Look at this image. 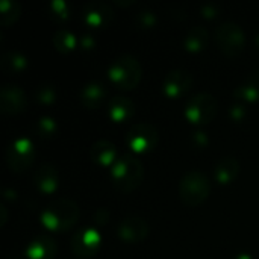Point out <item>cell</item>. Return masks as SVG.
Instances as JSON below:
<instances>
[{
  "label": "cell",
  "instance_id": "6da1fadb",
  "mask_svg": "<svg viewBox=\"0 0 259 259\" xmlns=\"http://www.w3.org/2000/svg\"><path fill=\"white\" fill-rule=\"evenodd\" d=\"M80 217V208L70 199H56L41 212V223L52 232L70 231Z\"/></svg>",
  "mask_w": 259,
  "mask_h": 259
},
{
  "label": "cell",
  "instance_id": "7a4b0ae2",
  "mask_svg": "<svg viewBox=\"0 0 259 259\" xmlns=\"http://www.w3.org/2000/svg\"><path fill=\"white\" fill-rule=\"evenodd\" d=\"M109 173L115 190L121 193H131L137 190L144 179V167L134 153L120 155Z\"/></svg>",
  "mask_w": 259,
  "mask_h": 259
},
{
  "label": "cell",
  "instance_id": "3957f363",
  "mask_svg": "<svg viewBox=\"0 0 259 259\" xmlns=\"http://www.w3.org/2000/svg\"><path fill=\"white\" fill-rule=\"evenodd\" d=\"M143 76V68L138 59L132 55H120L108 67V79L120 90H134Z\"/></svg>",
  "mask_w": 259,
  "mask_h": 259
},
{
  "label": "cell",
  "instance_id": "277c9868",
  "mask_svg": "<svg viewBox=\"0 0 259 259\" xmlns=\"http://www.w3.org/2000/svg\"><path fill=\"white\" fill-rule=\"evenodd\" d=\"M211 194L209 178L200 170L187 171L179 181V197L187 206L202 205Z\"/></svg>",
  "mask_w": 259,
  "mask_h": 259
},
{
  "label": "cell",
  "instance_id": "5b68a950",
  "mask_svg": "<svg viewBox=\"0 0 259 259\" xmlns=\"http://www.w3.org/2000/svg\"><path fill=\"white\" fill-rule=\"evenodd\" d=\"M217 114V99L206 91L196 93L188 99L184 115L193 124H208Z\"/></svg>",
  "mask_w": 259,
  "mask_h": 259
},
{
  "label": "cell",
  "instance_id": "8992f818",
  "mask_svg": "<svg viewBox=\"0 0 259 259\" xmlns=\"http://www.w3.org/2000/svg\"><path fill=\"white\" fill-rule=\"evenodd\" d=\"M215 41L219 49L229 58L238 56L246 47V33L235 21H223L215 29Z\"/></svg>",
  "mask_w": 259,
  "mask_h": 259
},
{
  "label": "cell",
  "instance_id": "52a82bcc",
  "mask_svg": "<svg viewBox=\"0 0 259 259\" xmlns=\"http://www.w3.org/2000/svg\"><path fill=\"white\" fill-rule=\"evenodd\" d=\"M36 156V149L32 140L20 137L11 141L6 147V164L11 171L23 173L30 168Z\"/></svg>",
  "mask_w": 259,
  "mask_h": 259
},
{
  "label": "cell",
  "instance_id": "ba28073f",
  "mask_svg": "<svg viewBox=\"0 0 259 259\" xmlns=\"http://www.w3.org/2000/svg\"><path fill=\"white\" fill-rule=\"evenodd\" d=\"M159 132L155 126L149 123H137L134 124L126 135V143L134 155L149 153L158 146Z\"/></svg>",
  "mask_w": 259,
  "mask_h": 259
},
{
  "label": "cell",
  "instance_id": "9c48e42d",
  "mask_svg": "<svg viewBox=\"0 0 259 259\" xmlns=\"http://www.w3.org/2000/svg\"><path fill=\"white\" fill-rule=\"evenodd\" d=\"M102 235L94 228H80L71 237V250L77 258L90 259L99 253Z\"/></svg>",
  "mask_w": 259,
  "mask_h": 259
},
{
  "label": "cell",
  "instance_id": "30bf717a",
  "mask_svg": "<svg viewBox=\"0 0 259 259\" xmlns=\"http://www.w3.org/2000/svg\"><path fill=\"white\" fill-rule=\"evenodd\" d=\"M27 108L26 91L17 83H5L0 90V111L5 115H17Z\"/></svg>",
  "mask_w": 259,
  "mask_h": 259
},
{
  "label": "cell",
  "instance_id": "8fae6325",
  "mask_svg": "<svg viewBox=\"0 0 259 259\" xmlns=\"http://www.w3.org/2000/svg\"><path fill=\"white\" fill-rule=\"evenodd\" d=\"M149 223L140 215H127L124 217L117 228V235L121 241L127 244H137L147 238L149 235Z\"/></svg>",
  "mask_w": 259,
  "mask_h": 259
},
{
  "label": "cell",
  "instance_id": "7c38bea8",
  "mask_svg": "<svg viewBox=\"0 0 259 259\" xmlns=\"http://www.w3.org/2000/svg\"><path fill=\"white\" fill-rule=\"evenodd\" d=\"M193 74L187 70L176 68L167 73L162 82V91L170 99H178L184 96L193 85Z\"/></svg>",
  "mask_w": 259,
  "mask_h": 259
},
{
  "label": "cell",
  "instance_id": "4fadbf2b",
  "mask_svg": "<svg viewBox=\"0 0 259 259\" xmlns=\"http://www.w3.org/2000/svg\"><path fill=\"white\" fill-rule=\"evenodd\" d=\"M82 17H83V21L91 27H105L111 23L114 17V11L106 2L91 0L85 3Z\"/></svg>",
  "mask_w": 259,
  "mask_h": 259
},
{
  "label": "cell",
  "instance_id": "5bb4252c",
  "mask_svg": "<svg viewBox=\"0 0 259 259\" xmlns=\"http://www.w3.org/2000/svg\"><path fill=\"white\" fill-rule=\"evenodd\" d=\"M33 184L41 194H53L59 187V173L56 167L49 162L41 164L33 175Z\"/></svg>",
  "mask_w": 259,
  "mask_h": 259
},
{
  "label": "cell",
  "instance_id": "9a60e30c",
  "mask_svg": "<svg viewBox=\"0 0 259 259\" xmlns=\"http://www.w3.org/2000/svg\"><path fill=\"white\" fill-rule=\"evenodd\" d=\"M58 246L49 235L35 237L24 249V255L29 259H55Z\"/></svg>",
  "mask_w": 259,
  "mask_h": 259
},
{
  "label": "cell",
  "instance_id": "2e32d148",
  "mask_svg": "<svg viewBox=\"0 0 259 259\" xmlns=\"http://www.w3.org/2000/svg\"><path fill=\"white\" fill-rule=\"evenodd\" d=\"M135 114V103L127 96L117 94L111 97L108 105V115L115 123H124L131 120Z\"/></svg>",
  "mask_w": 259,
  "mask_h": 259
},
{
  "label": "cell",
  "instance_id": "e0dca14e",
  "mask_svg": "<svg viewBox=\"0 0 259 259\" xmlns=\"http://www.w3.org/2000/svg\"><path fill=\"white\" fill-rule=\"evenodd\" d=\"M90 158L100 167H112L117 161V147L108 140H99L90 147Z\"/></svg>",
  "mask_w": 259,
  "mask_h": 259
},
{
  "label": "cell",
  "instance_id": "ac0fdd59",
  "mask_svg": "<svg viewBox=\"0 0 259 259\" xmlns=\"http://www.w3.org/2000/svg\"><path fill=\"white\" fill-rule=\"evenodd\" d=\"M79 97H80V103L85 108L97 109L106 97V87L100 80H91L82 87Z\"/></svg>",
  "mask_w": 259,
  "mask_h": 259
},
{
  "label": "cell",
  "instance_id": "d6986e66",
  "mask_svg": "<svg viewBox=\"0 0 259 259\" xmlns=\"http://www.w3.org/2000/svg\"><path fill=\"white\" fill-rule=\"evenodd\" d=\"M235 99L244 102H258L259 100V68L252 71L243 83H240L234 91Z\"/></svg>",
  "mask_w": 259,
  "mask_h": 259
},
{
  "label": "cell",
  "instance_id": "ffe728a7",
  "mask_svg": "<svg viewBox=\"0 0 259 259\" xmlns=\"http://www.w3.org/2000/svg\"><path fill=\"white\" fill-rule=\"evenodd\" d=\"M238 173H240V162L237 158H232V156L222 158L217 162L215 170H214L215 179L222 185H228V184L234 182L237 179Z\"/></svg>",
  "mask_w": 259,
  "mask_h": 259
},
{
  "label": "cell",
  "instance_id": "44dd1931",
  "mask_svg": "<svg viewBox=\"0 0 259 259\" xmlns=\"http://www.w3.org/2000/svg\"><path fill=\"white\" fill-rule=\"evenodd\" d=\"M29 65L27 56L20 50H8L0 59V67L8 74H20Z\"/></svg>",
  "mask_w": 259,
  "mask_h": 259
},
{
  "label": "cell",
  "instance_id": "7402d4cb",
  "mask_svg": "<svg viewBox=\"0 0 259 259\" xmlns=\"http://www.w3.org/2000/svg\"><path fill=\"white\" fill-rule=\"evenodd\" d=\"M209 33L203 26H193L184 36V47L187 52L197 53L208 46Z\"/></svg>",
  "mask_w": 259,
  "mask_h": 259
},
{
  "label": "cell",
  "instance_id": "603a6c76",
  "mask_svg": "<svg viewBox=\"0 0 259 259\" xmlns=\"http://www.w3.org/2000/svg\"><path fill=\"white\" fill-rule=\"evenodd\" d=\"M21 15V5L17 0L0 2V24L3 27L12 26Z\"/></svg>",
  "mask_w": 259,
  "mask_h": 259
},
{
  "label": "cell",
  "instance_id": "cb8c5ba5",
  "mask_svg": "<svg viewBox=\"0 0 259 259\" xmlns=\"http://www.w3.org/2000/svg\"><path fill=\"white\" fill-rule=\"evenodd\" d=\"M53 46L58 52L68 53V52L74 50L76 46H79V39L76 38V35L73 32H70L67 29H59L53 35Z\"/></svg>",
  "mask_w": 259,
  "mask_h": 259
},
{
  "label": "cell",
  "instance_id": "d4e9b609",
  "mask_svg": "<svg viewBox=\"0 0 259 259\" xmlns=\"http://www.w3.org/2000/svg\"><path fill=\"white\" fill-rule=\"evenodd\" d=\"M33 129H35V132H36V135H38L39 138L47 140V138H52V137L56 134V131H58V123L55 121V118H52V117H49V115H42V117H39V118L36 120Z\"/></svg>",
  "mask_w": 259,
  "mask_h": 259
},
{
  "label": "cell",
  "instance_id": "484cf974",
  "mask_svg": "<svg viewBox=\"0 0 259 259\" xmlns=\"http://www.w3.org/2000/svg\"><path fill=\"white\" fill-rule=\"evenodd\" d=\"M47 11H49V15L58 21V23H64L68 20L70 17V5L65 2V0H52L49 5H47Z\"/></svg>",
  "mask_w": 259,
  "mask_h": 259
},
{
  "label": "cell",
  "instance_id": "4316f807",
  "mask_svg": "<svg viewBox=\"0 0 259 259\" xmlns=\"http://www.w3.org/2000/svg\"><path fill=\"white\" fill-rule=\"evenodd\" d=\"M35 100L41 105H52L56 100V88L53 83H41L35 90Z\"/></svg>",
  "mask_w": 259,
  "mask_h": 259
},
{
  "label": "cell",
  "instance_id": "83f0119b",
  "mask_svg": "<svg viewBox=\"0 0 259 259\" xmlns=\"http://www.w3.org/2000/svg\"><path fill=\"white\" fill-rule=\"evenodd\" d=\"M158 24V15L152 9H141L135 15V26L140 29H152Z\"/></svg>",
  "mask_w": 259,
  "mask_h": 259
},
{
  "label": "cell",
  "instance_id": "f1b7e54d",
  "mask_svg": "<svg viewBox=\"0 0 259 259\" xmlns=\"http://www.w3.org/2000/svg\"><path fill=\"white\" fill-rule=\"evenodd\" d=\"M229 117L234 121H237V123L244 121L246 117H247V108H246V105L244 103H235V105H232L229 108Z\"/></svg>",
  "mask_w": 259,
  "mask_h": 259
},
{
  "label": "cell",
  "instance_id": "f546056e",
  "mask_svg": "<svg viewBox=\"0 0 259 259\" xmlns=\"http://www.w3.org/2000/svg\"><path fill=\"white\" fill-rule=\"evenodd\" d=\"M200 14L205 18H215L220 14V8L215 3H203L200 6Z\"/></svg>",
  "mask_w": 259,
  "mask_h": 259
},
{
  "label": "cell",
  "instance_id": "4dcf8cb0",
  "mask_svg": "<svg viewBox=\"0 0 259 259\" xmlns=\"http://www.w3.org/2000/svg\"><path fill=\"white\" fill-rule=\"evenodd\" d=\"M193 144L196 147H199V149H205L209 144V138H208V135L203 131H196L193 134Z\"/></svg>",
  "mask_w": 259,
  "mask_h": 259
},
{
  "label": "cell",
  "instance_id": "1f68e13d",
  "mask_svg": "<svg viewBox=\"0 0 259 259\" xmlns=\"http://www.w3.org/2000/svg\"><path fill=\"white\" fill-rule=\"evenodd\" d=\"M96 46V38L91 35V33H83L80 38H79V47L85 52L88 50H93Z\"/></svg>",
  "mask_w": 259,
  "mask_h": 259
},
{
  "label": "cell",
  "instance_id": "d6a6232c",
  "mask_svg": "<svg viewBox=\"0 0 259 259\" xmlns=\"http://www.w3.org/2000/svg\"><path fill=\"white\" fill-rule=\"evenodd\" d=\"M108 220H109V211H108V209L100 208V209L96 211V214H94V222H96L97 225H106Z\"/></svg>",
  "mask_w": 259,
  "mask_h": 259
},
{
  "label": "cell",
  "instance_id": "836d02e7",
  "mask_svg": "<svg viewBox=\"0 0 259 259\" xmlns=\"http://www.w3.org/2000/svg\"><path fill=\"white\" fill-rule=\"evenodd\" d=\"M0 214H2V217H0V226H3V225L6 223V220H8V212H6V206H0Z\"/></svg>",
  "mask_w": 259,
  "mask_h": 259
},
{
  "label": "cell",
  "instance_id": "e575fe53",
  "mask_svg": "<svg viewBox=\"0 0 259 259\" xmlns=\"http://www.w3.org/2000/svg\"><path fill=\"white\" fill-rule=\"evenodd\" d=\"M234 259H253V256L250 253H247V252H241L237 256H234Z\"/></svg>",
  "mask_w": 259,
  "mask_h": 259
},
{
  "label": "cell",
  "instance_id": "d590c367",
  "mask_svg": "<svg viewBox=\"0 0 259 259\" xmlns=\"http://www.w3.org/2000/svg\"><path fill=\"white\" fill-rule=\"evenodd\" d=\"M115 3H118V5H132V3H135L134 0H131V2H120V0H115Z\"/></svg>",
  "mask_w": 259,
  "mask_h": 259
},
{
  "label": "cell",
  "instance_id": "8d00e7d4",
  "mask_svg": "<svg viewBox=\"0 0 259 259\" xmlns=\"http://www.w3.org/2000/svg\"><path fill=\"white\" fill-rule=\"evenodd\" d=\"M255 42H256V46H258V49H259V33L255 36Z\"/></svg>",
  "mask_w": 259,
  "mask_h": 259
}]
</instances>
